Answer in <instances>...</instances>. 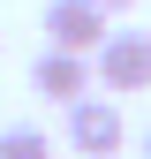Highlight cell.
I'll return each mask as SVG.
<instances>
[{
    "mask_svg": "<svg viewBox=\"0 0 151 159\" xmlns=\"http://www.w3.org/2000/svg\"><path fill=\"white\" fill-rule=\"evenodd\" d=\"M91 68H98V91H151V30H106Z\"/></svg>",
    "mask_w": 151,
    "mask_h": 159,
    "instance_id": "1",
    "label": "cell"
},
{
    "mask_svg": "<svg viewBox=\"0 0 151 159\" xmlns=\"http://www.w3.org/2000/svg\"><path fill=\"white\" fill-rule=\"evenodd\" d=\"M68 144L83 152V159H113V152L128 144L121 106H113V98H98V91H91V98H76V106H68Z\"/></svg>",
    "mask_w": 151,
    "mask_h": 159,
    "instance_id": "2",
    "label": "cell"
},
{
    "mask_svg": "<svg viewBox=\"0 0 151 159\" xmlns=\"http://www.w3.org/2000/svg\"><path fill=\"white\" fill-rule=\"evenodd\" d=\"M30 84L53 98V106H76V98L98 91V68H91V53H68V46H45L30 61Z\"/></svg>",
    "mask_w": 151,
    "mask_h": 159,
    "instance_id": "3",
    "label": "cell"
},
{
    "mask_svg": "<svg viewBox=\"0 0 151 159\" xmlns=\"http://www.w3.org/2000/svg\"><path fill=\"white\" fill-rule=\"evenodd\" d=\"M106 23H113V15L98 8V0H53V8H45V46L98 53V46H106Z\"/></svg>",
    "mask_w": 151,
    "mask_h": 159,
    "instance_id": "4",
    "label": "cell"
},
{
    "mask_svg": "<svg viewBox=\"0 0 151 159\" xmlns=\"http://www.w3.org/2000/svg\"><path fill=\"white\" fill-rule=\"evenodd\" d=\"M0 159H53V136L38 121H8L0 129Z\"/></svg>",
    "mask_w": 151,
    "mask_h": 159,
    "instance_id": "5",
    "label": "cell"
},
{
    "mask_svg": "<svg viewBox=\"0 0 151 159\" xmlns=\"http://www.w3.org/2000/svg\"><path fill=\"white\" fill-rule=\"evenodd\" d=\"M98 8H106V15H121V8H136V0H98Z\"/></svg>",
    "mask_w": 151,
    "mask_h": 159,
    "instance_id": "6",
    "label": "cell"
},
{
    "mask_svg": "<svg viewBox=\"0 0 151 159\" xmlns=\"http://www.w3.org/2000/svg\"><path fill=\"white\" fill-rule=\"evenodd\" d=\"M144 159H151V129H144Z\"/></svg>",
    "mask_w": 151,
    "mask_h": 159,
    "instance_id": "7",
    "label": "cell"
}]
</instances>
